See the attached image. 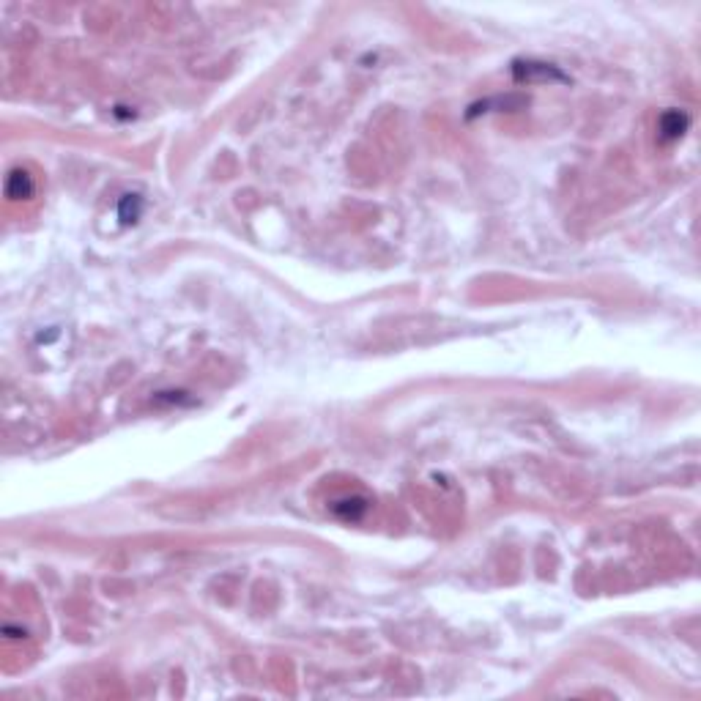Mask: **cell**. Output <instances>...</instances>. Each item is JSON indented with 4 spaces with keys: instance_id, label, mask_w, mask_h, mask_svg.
Listing matches in <instances>:
<instances>
[{
    "instance_id": "6da1fadb",
    "label": "cell",
    "mask_w": 701,
    "mask_h": 701,
    "mask_svg": "<svg viewBox=\"0 0 701 701\" xmlns=\"http://www.w3.org/2000/svg\"><path fill=\"white\" fill-rule=\"evenodd\" d=\"M6 195H8L11 200L30 197V195H33V181H30V175L22 173V170H11V175L6 178Z\"/></svg>"
},
{
    "instance_id": "7a4b0ae2",
    "label": "cell",
    "mask_w": 701,
    "mask_h": 701,
    "mask_svg": "<svg viewBox=\"0 0 701 701\" xmlns=\"http://www.w3.org/2000/svg\"><path fill=\"white\" fill-rule=\"evenodd\" d=\"M364 510H367L364 499H346V502L335 504V513H337L340 518H346V521H356V518H359Z\"/></svg>"
}]
</instances>
